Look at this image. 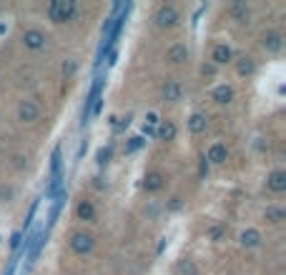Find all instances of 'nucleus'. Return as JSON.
Wrapping results in <instances>:
<instances>
[{"instance_id": "2f4dec72", "label": "nucleus", "mask_w": 286, "mask_h": 275, "mask_svg": "<svg viewBox=\"0 0 286 275\" xmlns=\"http://www.w3.org/2000/svg\"><path fill=\"white\" fill-rule=\"evenodd\" d=\"M143 135H156V130L151 125H143Z\"/></svg>"}, {"instance_id": "5701e85b", "label": "nucleus", "mask_w": 286, "mask_h": 275, "mask_svg": "<svg viewBox=\"0 0 286 275\" xmlns=\"http://www.w3.org/2000/svg\"><path fill=\"white\" fill-rule=\"evenodd\" d=\"M108 158H110V148H100L98 150V163L103 165V163H108Z\"/></svg>"}, {"instance_id": "1a4fd4ad", "label": "nucleus", "mask_w": 286, "mask_h": 275, "mask_svg": "<svg viewBox=\"0 0 286 275\" xmlns=\"http://www.w3.org/2000/svg\"><path fill=\"white\" fill-rule=\"evenodd\" d=\"M143 188H146L148 193L161 190V188H164V175H161V173H148L146 180H143Z\"/></svg>"}, {"instance_id": "b1692460", "label": "nucleus", "mask_w": 286, "mask_h": 275, "mask_svg": "<svg viewBox=\"0 0 286 275\" xmlns=\"http://www.w3.org/2000/svg\"><path fill=\"white\" fill-rule=\"evenodd\" d=\"M208 235H211V240H218V238L224 235V225H214V228L208 230Z\"/></svg>"}, {"instance_id": "a211bd4d", "label": "nucleus", "mask_w": 286, "mask_h": 275, "mask_svg": "<svg viewBox=\"0 0 286 275\" xmlns=\"http://www.w3.org/2000/svg\"><path fill=\"white\" fill-rule=\"evenodd\" d=\"M286 218V213L281 210V208H266V220H271V223H281Z\"/></svg>"}, {"instance_id": "f257e3e1", "label": "nucleus", "mask_w": 286, "mask_h": 275, "mask_svg": "<svg viewBox=\"0 0 286 275\" xmlns=\"http://www.w3.org/2000/svg\"><path fill=\"white\" fill-rule=\"evenodd\" d=\"M76 10L78 8H76L73 0H53L48 5V18L56 20V23H66V20H73Z\"/></svg>"}, {"instance_id": "72a5a7b5", "label": "nucleus", "mask_w": 286, "mask_h": 275, "mask_svg": "<svg viewBox=\"0 0 286 275\" xmlns=\"http://www.w3.org/2000/svg\"><path fill=\"white\" fill-rule=\"evenodd\" d=\"M6 30H8V25H6V23H0V35H3Z\"/></svg>"}, {"instance_id": "473e14b6", "label": "nucleus", "mask_w": 286, "mask_h": 275, "mask_svg": "<svg viewBox=\"0 0 286 275\" xmlns=\"http://www.w3.org/2000/svg\"><path fill=\"white\" fill-rule=\"evenodd\" d=\"M214 70H216L214 65H204V75H214Z\"/></svg>"}, {"instance_id": "dca6fc26", "label": "nucleus", "mask_w": 286, "mask_h": 275, "mask_svg": "<svg viewBox=\"0 0 286 275\" xmlns=\"http://www.w3.org/2000/svg\"><path fill=\"white\" fill-rule=\"evenodd\" d=\"M206 125H208V120H206L204 115H198V113L188 118V128H191L194 133H204V130H206Z\"/></svg>"}, {"instance_id": "412c9836", "label": "nucleus", "mask_w": 286, "mask_h": 275, "mask_svg": "<svg viewBox=\"0 0 286 275\" xmlns=\"http://www.w3.org/2000/svg\"><path fill=\"white\" fill-rule=\"evenodd\" d=\"M238 73H241V75H251V73H254V63H251L248 58L238 60Z\"/></svg>"}, {"instance_id": "9b49d317", "label": "nucleus", "mask_w": 286, "mask_h": 275, "mask_svg": "<svg viewBox=\"0 0 286 275\" xmlns=\"http://www.w3.org/2000/svg\"><path fill=\"white\" fill-rule=\"evenodd\" d=\"M281 45H284V43H281V35H278V33H266V35H264V48H266V50L278 53Z\"/></svg>"}, {"instance_id": "2eb2a0df", "label": "nucleus", "mask_w": 286, "mask_h": 275, "mask_svg": "<svg viewBox=\"0 0 286 275\" xmlns=\"http://www.w3.org/2000/svg\"><path fill=\"white\" fill-rule=\"evenodd\" d=\"M186 58H188L186 45H174V48L168 50V60H171V63H184Z\"/></svg>"}, {"instance_id": "393cba45", "label": "nucleus", "mask_w": 286, "mask_h": 275, "mask_svg": "<svg viewBox=\"0 0 286 275\" xmlns=\"http://www.w3.org/2000/svg\"><path fill=\"white\" fill-rule=\"evenodd\" d=\"M20 240H23V233H20V230H18V233H13V238H10V248H13V250H18V248H20Z\"/></svg>"}, {"instance_id": "6ab92c4d", "label": "nucleus", "mask_w": 286, "mask_h": 275, "mask_svg": "<svg viewBox=\"0 0 286 275\" xmlns=\"http://www.w3.org/2000/svg\"><path fill=\"white\" fill-rule=\"evenodd\" d=\"M178 273L181 275H198V270H196V265L191 260H181L178 263Z\"/></svg>"}, {"instance_id": "20e7f679", "label": "nucleus", "mask_w": 286, "mask_h": 275, "mask_svg": "<svg viewBox=\"0 0 286 275\" xmlns=\"http://www.w3.org/2000/svg\"><path fill=\"white\" fill-rule=\"evenodd\" d=\"M23 45L30 48V50H40V48H46V35L40 30H26L23 33Z\"/></svg>"}, {"instance_id": "423d86ee", "label": "nucleus", "mask_w": 286, "mask_h": 275, "mask_svg": "<svg viewBox=\"0 0 286 275\" xmlns=\"http://www.w3.org/2000/svg\"><path fill=\"white\" fill-rule=\"evenodd\" d=\"M226 155H228V150H226V145H224V143H214V145L208 148V155H206V160H211V163H216V165H221V163L226 160Z\"/></svg>"}, {"instance_id": "f03ea898", "label": "nucleus", "mask_w": 286, "mask_h": 275, "mask_svg": "<svg viewBox=\"0 0 286 275\" xmlns=\"http://www.w3.org/2000/svg\"><path fill=\"white\" fill-rule=\"evenodd\" d=\"M176 20H178V13H176L174 5H164L156 13V25L158 28H171V25H176Z\"/></svg>"}, {"instance_id": "aec40b11", "label": "nucleus", "mask_w": 286, "mask_h": 275, "mask_svg": "<svg viewBox=\"0 0 286 275\" xmlns=\"http://www.w3.org/2000/svg\"><path fill=\"white\" fill-rule=\"evenodd\" d=\"M231 13H234L236 18L246 20V15H248V8H246V3H234V5H231Z\"/></svg>"}, {"instance_id": "a878e982", "label": "nucleus", "mask_w": 286, "mask_h": 275, "mask_svg": "<svg viewBox=\"0 0 286 275\" xmlns=\"http://www.w3.org/2000/svg\"><path fill=\"white\" fill-rule=\"evenodd\" d=\"M161 120H158V113H148L146 115V125H151V128H156Z\"/></svg>"}, {"instance_id": "f3484780", "label": "nucleus", "mask_w": 286, "mask_h": 275, "mask_svg": "<svg viewBox=\"0 0 286 275\" xmlns=\"http://www.w3.org/2000/svg\"><path fill=\"white\" fill-rule=\"evenodd\" d=\"M156 135H158L161 140H174V138H176V125L166 120V123L158 128V133H156Z\"/></svg>"}, {"instance_id": "f8f14e48", "label": "nucleus", "mask_w": 286, "mask_h": 275, "mask_svg": "<svg viewBox=\"0 0 286 275\" xmlns=\"http://www.w3.org/2000/svg\"><path fill=\"white\" fill-rule=\"evenodd\" d=\"M164 95H166V100H181L184 88H181L176 80H171V83H166V85H164Z\"/></svg>"}, {"instance_id": "39448f33", "label": "nucleus", "mask_w": 286, "mask_h": 275, "mask_svg": "<svg viewBox=\"0 0 286 275\" xmlns=\"http://www.w3.org/2000/svg\"><path fill=\"white\" fill-rule=\"evenodd\" d=\"M38 113H40V108H38L36 100H23L20 108H18V115H20V120H26V123H33V120L38 118Z\"/></svg>"}, {"instance_id": "6e6552de", "label": "nucleus", "mask_w": 286, "mask_h": 275, "mask_svg": "<svg viewBox=\"0 0 286 275\" xmlns=\"http://www.w3.org/2000/svg\"><path fill=\"white\" fill-rule=\"evenodd\" d=\"M258 243H261V233L256 228H248V230L241 233V245L244 248H256Z\"/></svg>"}, {"instance_id": "0eeeda50", "label": "nucleus", "mask_w": 286, "mask_h": 275, "mask_svg": "<svg viewBox=\"0 0 286 275\" xmlns=\"http://www.w3.org/2000/svg\"><path fill=\"white\" fill-rule=\"evenodd\" d=\"M268 188H271L274 193H284V190H286V173H284V170L271 173V175H268Z\"/></svg>"}, {"instance_id": "9d476101", "label": "nucleus", "mask_w": 286, "mask_h": 275, "mask_svg": "<svg viewBox=\"0 0 286 275\" xmlns=\"http://www.w3.org/2000/svg\"><path fill=\"white\" fill-rule=\"evenodd\" d=\"M231 58H234V53H231L228 45H216V48H214V63H216V65H224V63H228Z\"/></svg>"}, {"instance_id": "c85d7f7f", "label": "nucleus", "mask_w": 286, "mask_h": 275, "mask_svg": "<svg viewBox=\"0 0 286 275\" xmlns=\"http://www.w3.org/2000/svg\"><path fill=\"white\" fill-rule=\"evenodd\" d=\"M168 208H171V210H181V198H174V200L168 203Z\"/></svg>"}, {"instance_id": "4468645a", "label": "nucleus", "mask_w": 286, "mask_h": 275, "mask_svg": "<svg viewBox=\"0 0 286 275\" xmlns=\"http://www.w3.org/2000/svg\"><path fill=\"white\" fill-rule=\"evenodd\" d=\"M76 213H78L80 220H96V208H93V203H88V200H83Z\"/></svg>"}, {"instance_id": "7ed1b4c3", "label": "nucleus", "mask_w": 286, "mask_h": 275, "mask_svg": "<svg viewBox=\"0 0 286 275\" xmlns=\"http://www.w3.org/2000/svg\"><path fill=\"white\" fill-rule=\"evenodd\" d=\"M70 248H73V253L86 255V253H90V250H93V238H90V235H86V233H76V235L70 238Z\"/></svg>"}, {"instance_id": "ddd939ff", "label": "nucleus", "mask_w": 286, "mask_h": 275, "mask_svg": "<svg viewBox=\"0 0 286 275\" xmlns=\"http://www.w3.org/2000/svg\"><path fill=\"white\" fill-rule=\"evenodd\" d=\"M214 100H216V103H231V100H234V90H231L228 85H218V88L214 90Z\"/></svg>"}, {"instance_id": "cd10ccee", "label": "nucleus", "mask_w": 286, "mask_h": 275, "mask_svg": "<svg viewBox=\"0 0 286 275\" xmlns=\"http://www.w3.org/2000/svg\"><path fill=\"white\" fill-rule=\"evenodd\" d=\"M73 70H76V63H73V60H68V63L63 65V73H66V75H70Z\"/></svg>"}, {"instance_id": "4be33fe9", "label": "nucleus", "mask_w": 286, "mask_h": 275, "mask_svg": "<svg viewBox=\"0 0 286 275\" xmlns=\"http://www.w3.org/2000/svg\"><path fill=\"white\" fill-rule=\"evenodd\" d=\"M140 145H143V138H140V135H136V138H130V140H128V145H126V153H136Z\"/></svg>"}, {"instance_id": "7c9ffc66", "label": "nucleus", "mask_w": 286, "mask_h": 275, "mask_svg": "<svg viewBox=\"0 0 286 275\" xmlns=\"http://www.w3.org/2000/svg\"><path fill=\"white\" fill-rule=\"evenodd\" d=\"M206 173H208V163H206V158L201 160V178H206Z\"/></svg>"}, {"instance_id": "c756f323", "label": "nucleus", "mask_w": 286, "mask_h": 275, "mask_svg": "<svg viewBox=\"0 0 286 275\" xmlns=\"http://www.w3.org/2000/svg\"><path fill=\"white\" fill-rule=\"evenodd\" d=\"M16 265H18V260L13 258V260H10V265H8V270H6V275H13V273H16Z\"/></svg>"}, {"instance_id": "bb28decb", "label": "nucleus", "mask_w": 286, "mask_h": 275, "mask_svg": "<svg viewBox=\"0 0 286 275\" xmlns=\"http://www.w3.org/2000/svg\"><path fill=\"white\" fill-rule=\"evenodd\" d=\"M128 123H130V118H120V120L113 123V125H116V130H123V128H128Z\"/></svg>"}]
</instances>
